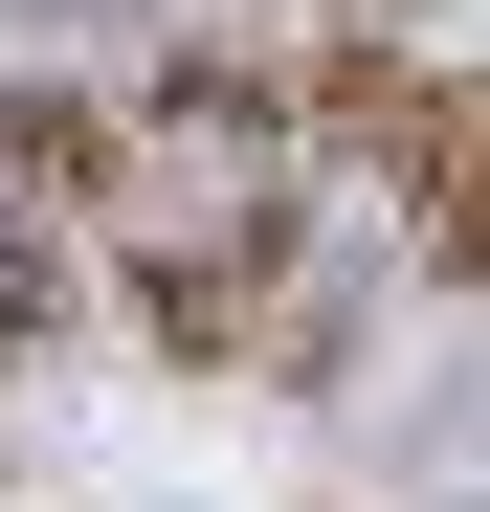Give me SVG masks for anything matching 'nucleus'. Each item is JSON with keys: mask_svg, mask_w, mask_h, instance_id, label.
Masks as SVG:
<instances>
[{"mask_svg": "<svg viewBox=\"0 0 490 512\" xmlns=\"http://www.w3.org/2000/svg\"><path fill=\"white\" fill-rule=\"evenodd\" d=\"M0 179H23V201H112V112H67V90H0Z\"/></svg>", "mask_w": 490, "mask_h": 512, "instance_id": "2", "label": "nucleus"}, {"mask_svg": "<svg viewBox=\"0 0 490 512\" xmlns=\"http://www.w3.org/2000/svg\"><path fill=\"white\" fill-rule=\"evenodd\" d=\"M268 290H290V223H268V201H245L223 245H156V334H179V357H245Z\"/></svg>", "mask_w": 490, "mask_h": 512, "instance_id": "1", "label": "nucleus"}, {"mask_svg": "<svg viewBox=\"0 0 490 512\" xmlns=\"http://www.w3.org/2000/svg\"><path fill=\"white\" fill-rule=\"evenodd\" d=\"M357 23H379V0H357Z\"/></svg>", "mask_w": 490, "mask_h": 512, "instance_id": "3", "label": "nucleus"}]
</instances>
